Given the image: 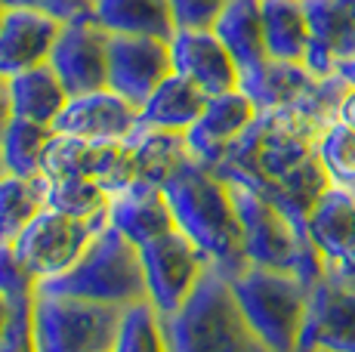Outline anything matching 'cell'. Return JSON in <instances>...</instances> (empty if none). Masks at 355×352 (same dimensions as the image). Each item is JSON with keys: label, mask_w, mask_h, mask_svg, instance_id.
<instances>
[{"label": "cell", "mask_w": 355, "mask_h": 352, "mask_svg": "<svg viewBox=\"0 0 355 352\" xmlns=\"http://www.w3.org/2000/svg\"><path fill=\"white\" fill-rule=\"evenodd\" d=\"M303 3L312 28L306 69L324 78L337 71L340 62L355 59V0H303Z\"/></svg>", "instance_id": "16"}, {"label": "cell", "mask_w": 355, "mask_h": 352, "mask_svg": "<svg viewBox=\"0 0 355 352\" xmlns=\"http://www.w3.org/2000/svg\"><path fill=\"white\" fill-rule=\"evenodd\" d=\"M266 53L275 62H303L309 56L312 28L303 0H259Z\"/></svg>", "instance_id": "24"}, {"label": "cell", "mask_w": 355, "mask_h": 352, "mask_svg": "<svg viewBox=\"0 0 355 352\" xmlns=\"http://www.w3.org/2000/svg\"><path fill=\"white\" fill-rule=\"evenodd\" d=\"M34 290H37V281L25 269V263L19 260L16 247L0 245V294L22 297V294H34Z\"/></svg>", "instance_id": "34"}, {"label": "cell", "mask_w": 355, "mask_h": 352, "mask_svg": "<svg viewBox=\"0 0 355 352\" xmlns=\"http://www.w3.org/2000/svg\"><path fill=\"white\" fill-rule=\"evenodd\" d=\"M10 176V170H6V164H3V155H0V179H6Z\"/></svg>", "instance_id": "41"}, {"label": "cell", "mask_w": 355, "mask_h": 352, "mask_svg": "<svg viewBox=\"0 0 355 352\" xmlns=\"http://www.w3.org/2000/svg\"><path fill=\"white\" fill-rule=\"evenodd\" d=\"M315 155L334 186L355 192V130L349 124H343L337 118L331 124H324V130L318 133L315 142Z\"/></svg>", "instance_id": "31"}, {"label": "cell", "mask_w": 355, "mask_h": 352, "mask_svg": "<svg viewBox=\"0 0 355 352\" xmlns=\"http://www.w3.org/2000/svg\"><path fill=\"white\" fill-rule=\"evenodd\" d=\"M337 121H343V124H349L355 130V87H349L343 96V103L337 108Z\"/></svg>", "instance_id": "36"}, {"label": "cell", "mask_w": 355, "mask_h": 352, "mask_svg": "<svg viewBox=\"0 0 355 352\" xmlns=\"http://www.w3.org/2000/svg\"><path fill=\"white\" fill-rule=\"evenodd\" d=\"M62 22L31 10H10L0 25V78L44 65L53 53Z\"/></svg>", "instance_id": "18"}, {"label": "cell", "mask_w": 355, "mask_h": 352, "mask_svg": "<svg viewBox=\"0 0 355 352\" xmlns=\"http://www.w3.org/2000/svg\"><path fill=\"white\" fill-rule=\"evenodd\" d=\"M112 352H170L167 318L148 300L124 306L118 324V340Z\"/></svg>", "instance_id": "30"}, {"label": "cell", "mask_w": 355, "mask_h": 352, "mask_svg": "<svg viewBox=\"0 0 355 352\" xmlns=\"http://www.w3.org/2000/svg\"><path fill=\"white\" fill-rule=\"evenodd\" d=\"M37 290L59 297H78V300L118 309L148 300L139 247L112 226H102L93 235V241L68 272L40 281Z\"/></svg>", "instance_id": "3"}, {"label": "cell", "mask_w": 355, "mask_h": 352, "mask_svg": "<svg viewBox=\"0 0 355 352\" xmlns=\"http://www.w3.org/2000/svg\"><path fill=\"white\" fill-rule=\"evenodd\" d=\"M130 146V164H133V182H148L161 186L180 170L186 161H192L186 133L176 130H155V127H139L127 139Z\"/></svg>", "instance_id": "22"}, {"label": "cell", "mask_w": 355, "mask_h": 352, "mask_svg": "<svg viewBox=\"0 0 355 352\" xmlns=\"http://www.w3.org/2000/svg\"><path fill=\"white\" fill-rule=\"evenodd\" d=\"M306 235L322 254L327 269H346L355 263V192L327 186L306 220Z\"/></svg>", "instance_id": "17"}, {"label": "cell", "mask_w": 355, "mask_h": 352, "mask_svg": "<svg viewBox=\"0 0 355 352\" xmlns=\"http://www.w3.org/2000/svg\"><path fill=\"white\" fill-rule=\"evenodd\" d=\"M16 118L12 114V99H10V84H6V78H0V137H3V130L10 127V121Z\"/></svg>", "instance_id": "35"}, {"label": "cell", "mask_w": 355, "mask_h": 352, "mask_svg": "<svg viewBox=\"0 0 355 352\" xmlns=\"http://www.w3.org/2000/svg\"><path fill=\"white\" fill-rule=\"evenodd\" d=\"M46 65L62 80L68 96L102 90L108 87V31L93 19L62 25Z\"/></svg>", "instance_id": "12"}, {"label": "cell", "mask_w": 355, "mask_h": 352, "mask_svg": "<svg viewBox=\"0 0 355 352\" xmlns=\"http://www.w3.org/2000/svg\"><path fill=\"white\" fill-rule=\"evenodd\" d=\"M229 290L248 328L269 352H297L303 334L309 288L293 272L244 263L226 275Z\"/></svg>", "instance_id": "4"}, {"label": "cell", "mask_w": 355, "mask_h": 352, "mask_svg": "<svg viewBox=\"0 0 355 352\" xmlns=\"http://www.w3.org/2000/svg\"><path fill=\"white\" fill-rule=\"evenodd\" d=\"M297 352H355V288L340 275L324 272L309 290Z\"/></svg>", "instance_id": "10"}, {"label": "cell", "mask_w": 355, "mask_h": 352, "mask_svg": "<svg viewBox=\"0 0 355 352\" xmlns=\"http://www.w3.org/2000/svg\"><path fill=\"white\" fill-rule=\"evenodd\" d=\"M142 272H146L148 303L167 318L192 297L198 281L210 269V260L198 250V245L180 229L161 235L139 247Z\"/></svg>", "instance_id": "8"}, {"label": "cell", "mask_w": 355, "mask_h": 352, "mask_svg": "<svg viewBox=\"0 0 355 352\" xmlns=\"http://www.w3.org/2000/svg\"><path fill=\"white\" fill-rule=\"evenodd\" d=\"M170 352H269L248 328L229 281L210 266L182 309L167 315Z\"/></svg>", "instance_id": "5"}, {"label": "cell", "mask_w": 355, "mask_h": 352, "mask_svg": "<svg viewBox=\"0 0 355 352\" xmlns=\"http://www.w3.org/2000/svg\"><path fill=\"white\" fill-rule=\"evenodd\" d=\"M118 306L59 294H34V346L37 352H112L121 324Z\"/></svg>", "instance_id": "6"}, {"label": "cell", "mask_w": 355, "mask_h": 352, "mask_svg": "<svg viewBox=\"0 0 355 352\" xmlns=\"http://www.w3.org/2000/svg\"><path fill=\"white\" fill-rule=\"evenodd\" d=\"M164 195L176 229L195 241L210 266L220 269L223 275H232L244 266L241 222L232 186L223 176L192 158L164 182Z\"/></svg>", "instance_id": "2"}, {"label": "cell", "mask_w": 355, "mask_h": 352, "mask_svg": "<svg viewBox=\"0 0 355 352\" xmlns=\"http://www.w3.org/2000/svg\"><path fill=\"white\" fill-rule=\"evenodd\" d=\"M136 130H139V108L108 87L68 96L65 108L53 121V133L99 142H124Z\"/></svg>", "instance_id": "13"}, {"label": "cell", "mask_w": 355, "mask_h": 352, "mask_svg": "<svg viewBox=\"0 0 355 352\" xmlns=\"http://www.w3.org/2000/svg\"><path fill=\"white\" fill-rule=\"evenodd\" d=\"M167 74H173L170 40L108 35V90L139 108Z\"/></svg>", "instance_id": "11"}, {"label": "cell", "mask_w": 355, "mask_h": 352, "mask_svg": "<svg viewBox=\"0 0 355 352\" xmlns=\"http://www.w3.org/2000/svg\"><path fill=\"white\" fill-rule=\"evenodd\" d=\"M44 204L74 220H108L112 195L90 176H40Z\"/></svg>", "instance_id": "27"}, {"label": "cell", "mask_w": 355, "mask_h": 352, "mask_svg": "<svg viewBox=\"0 0 355 352\" xmlns=\"http://www.w3.org/2000/svg\"><path fill=\"white\" fill-rule=\"evenodd\" d=\"M44 179L6 176L0 179V245H12L22 229L44 211Z\"/></svg>", "instance_id": "28"}, {"label": "cell", "mask_w": 355, "mask_h": 352, "mask_svg": "<svg viewBox=\"0 0 355 352\" xmlns=\"http://www.w3.org/2000/svg\"><path fill=\"white\" fill-rule=\"evenodd\" d=\"M10 313H12V300L6 294H0V337L6 334V324H10Z\"/></svg>", "instance_id": "37"}, {"label": "cell", "mask_w": 355, "mask_h": 352, "mask_svg": "<svg viewBox=\"0 0 355 352\" xmlns=\"http://www.w3.org/2000/svg\"><path fill=\"white\" fill-rule=\"evenodd\" d=\"M170 59L173 71L201 87L207 96L241 87V71L214 28H176V35L170 37Z\"/></svg>", "instance_id": "14"}, {"label": "cell", "mask_w": 355, "mask_h": 352, "mask_svg": "<svg viewBox=\"0 0 355 352\" xmlns=\"http://www.w3.org/2000/svg\"><path fill=\"white\" fill-rule=\"evenodd\" d=\"M40 176H90L108 195L133 186L130 146L124 142H99L53 133L40 158Z\"/></svg>", "instance_id": "9"}, {"label": "cell", "mask_w": 355, "mask_h": 352, "mask_svg": "<svg viewBox=\"0 0 355 352\" xmlns=\"http://www.w3.org/2000/svg\"><path fill=\"white\" fill-rule=\"evenodd\" d=\"M214 35L223 40V46L232 53L241 78L259 71L269 62L263 35V10L259 0H229L226 10L214 22Z\"/></svg>", "instance_id": "20"}, {"label": "cell", "mask_w": 355, "mask_h": 352, "mask_svg": "<svg viewBox=\"0 0 355 352\" xmlns=\"http://www.w3.org/2000/svg\"><path fill=\"white\" fill-rule=\"evenodd\" d=\"M6 12H10V6L3 3V0H0V25H3V19H6Z\"/></svg>", "instance_id": "40"}, {"label": "cell", "mask_w": 355, "mask_h": 352, "mask_svg": "<svg viewBox=\"0 0 355 352\" xmlns=\"http://www.w3.org/2000/svg\"><path fill=\"white\" fill-rule=\"evenodd\" d=\"M10 10H31L56 19L62 25L93 19V0H3Z\"/></svg>", "instance_id": "32"}, {"label": "cell", "mask_w": 355, "mask_h": 352, "mask_svg": "<svg viewBox=\"0 0 355 352\" xmlns=\"http://www.w3.org/2000/svg\"><path fill=\"white\" fill-rule=\"evenodd\" d=\"M337 74H340V78H346L355 87V59H346V62H340L337 65Z\"/></svg>", "instance_id": "38"}, {"label": "cell", "mask_w": 355, "mask_h": 352, "mask_svg": "<svg viewBox=\"0 0 355 352\" xmlns=\"http://www.w3.org/2000/svg\"><path fill=\"white\" fill-rule=\"evenodd\" d=\"M108 226L118 229L121 235H127L136 247H142L148 241L161 238V235L173 232L176 222L161 186L133 182L124 192L112 195V201H108Z\"/></svg>", "instance_id": "19"}, {"label": "cell", "mask_w": 355, "mask_h": 352, "mask_svg": "<svg viewBox=\"0 0 355 352\" xmlns=\"http://www.w3.org/2000/svg\"><path fill=\"white\" fill-rule=\"evenodd\" d=\"M322 130V121L303 108H259L254 124L226 148L214 173L263 192L315 155Z\"/></svg>", "instance_id": "1"}, {"label": "cell", "mask_w": 355, "mask_h": 352, "mask_svg": "<svg viewBox=\"0 0 355 352\" xmlns=\"http://www.w3.org/2000/svg\"><path fill=\"white\" fill-rule=\"evenodd\" d=\"M207 93L195 87L192 80L180 78V74H167L152 96L139 105V127H155V130H176L186 133L189 127L201 118L204 105H207Z\"/></svg>", "instance_id": "21"}, {"label": "cell", "mask_w": 355, "mask_h": 352, "mask_svg": "<svg viewBox=\"0 0 355 352\" xmlns=\"http://www.w3.org/2000/svg\"><path fill=\"white\" fill-rule=\"evenodd\" d=\"M10 99H12V114L22 121H34V124L53 127V121L59 118V112L68 103V93L62 80L56 78V71L50 65H34L28 71L12 74L10 80Z\"/></svg>", "instance_id": "25"}, {"label": "cell", "mask_w": 355, "mask_h": 352, "mask_svg": "<svg viewBox=\"0 0 355 352\" xmlns=\"http://www.w3.org/2000/svg\"><path fill=\"white\" fill-rule=\"evenodd\" d=\"M102 226H108V220H74V216L44 207L12 241V247L25 269L34 275V281L40 284L68 272Z\"/></svg>", "instance_id": "7"}, {"label": "cell", "mask_w": 355, "mask_h": 352, "mask_svg": "<svg viewBox=\"0 0 355 352\" xmlns=\"http://www.w3.org/2000/svg\"><path fill=\"white\" fill-rule=\"evenodd\" d=\"M50 137L53 127L12 118L10 127L3 130V137H0V155H3L6 170L12 176H25V179L40 176V158H44V148Z\"/></svg>", "instance_id": "29"}, {"label": "cell", "mask_w": 355, "mask_h": 352, "mask_svg": "<svg viewBox=\"0 0 355 352\" xmlns=\"http://www.w3.org/2000/svg\"><path fill=\"white\" fill-rule=\"evenodd\" d=\"M327 272L340 275V279L349 284V288H355V263H352V266H346V269H327Z\"/></svg>", "instance_id": "39"}, {"label": "cell", "mask_w": 355, "mask_h": 352, "mask_svg": "<svg viewBox=\"0 0 355 352\" xmlns=\"http://www.w3.org/2000/svg\"><path fill=\"white\" fill-rule=\"evenodd\" d=\"M93 22L108 35L170 40L176 22L167 0H93Z\"/></svg>", "instance_id": "23"}, {"label": "cell", "mask_w": 355, "mask_h": 352, "mask_svg": "<svg viewBox=\"0 0 355 352\" xmlns=\"http://www.w3.org/2000/svg\"><path fill=\"white\" fill-rule=\"evenodd\" d=\"M257 114H259L257 103L241 87L220 93V96H210L201 118L186 130V142H189L192 158L214 170L220 164V158L226 155V148L254 124Z\"/></svg>", "instance_id": "15"}, {"label": "cell", "mask_w": 355, "mask_h": 352, "mask_svg": "<svg viewBox=\"0 0 355 352\" xmlns=\"http://www.w3.org/2000/svg\"><path fill=\"white\" fill-rule=\"evenodd\" d=\"M327 186H334V182L327 179L318 155H312L306 164H300L297 170L282 176L278 182H272V186L263 188L259 195L269 198L282 213H288L297 226L306 229V220H309L312 207L318 204V198L327 192Z\"/></svg>", "instance_id": "26"}, {"label": "cell", "mask_w": 355, "mask_h": 352, "mask_svg": "<svg viewBox=\"0 0 355 352\" xmlns=\"http://www.w3.org/2000/svg\"><path fill=\"white\" fill-rule=\"evenodd\" d=\"M176 28H214L229 0H167Z\"/></svg>", "instance_id": "33"}]
</instances>
